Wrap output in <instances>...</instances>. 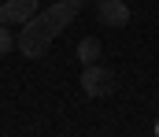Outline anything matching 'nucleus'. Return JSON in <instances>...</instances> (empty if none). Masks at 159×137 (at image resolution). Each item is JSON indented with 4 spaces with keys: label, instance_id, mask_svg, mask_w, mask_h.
<instances>
[{
    "label": "nucleus",
    "instance_id": "7",
    "mask_svg": "<svg viewBox=\"0 0 159 137\" xmlns=\"http://www.w3.org/2000/svg\"><path fill=\"white\" fill-rule=\"evenodd\" d=\"M156 130H159V126H156Z\"/></svg>",
    "mask_w": 159,
    "mask_h": 137
},
{
    "label": "nucleus",
    "instance_id": "3",
    "mask_svg": "<svg viewBox=\"0 0 159 137\" xmlns=\"http://www.w3.org/2000/svg\"><path fill=\"white\" fill-rule=\"evenodd\" d=\"M96 15L104 26H126L129 22V4L126 0H100L96 4Z\"/></svg>",
    "mask_w": 159,
    "mask_h": 137
},
{
    "label": "nucleus",
    "instance_id": "4",
    "mask_svg": "<svg viewBox=\"0 0 159 137\" xmlns=\"http://www.w3.org/2000/svg\"><path fill=\"white\" fill-rule=\"evenodd\" d=\"M37 11V0H4L0 4V22H26L30 15Z\"/></svg>",
    "mask_w": 159,
    "mask_h": 137
},
{
    "label": "nucleus",
    "instance_id": "1",
    "mask_svg": "<svg viewBox=\"0 0 159 137\" xmlns=\"http://www.w3.org/2000/svg\"><path fill=\"white\" fill-rule=\"evenodd\" d=\"M89 0H59V4H52V7H44V11H34L26 22H22V30L15 34L19 37V52L26 56V59H41L48 45L78 19V11L85 7Z\"/></svg>",
    "mask_w": 159,
    "mask_h": 137
},
{
    "label": "nucleus",
    "instance_id": "5",
    "mask_svg": "<svg viewBox=\"0 0 159 137\" xmlns=\"http://www.w3.org/2000/svg\"><path fill=\"white\" fill-rule=\"evenodd\" d=\"M78 59H81V67L96 63V59H100V41H96V37H81L78 41Z\"/></svg>",
    "mask_w": 159,
    "mask_h": 137
},
{
    "label": "nucleus",
    "instance_id": "6",
    "mask_svg": "<svg viewBox=\"0 0 159 137\" xmlns=\"http://www.w3.org/2000/svg\"><path fill=\"white\" fill-rule=\"evenodd\" d=\"M11 48H19V37H15V34H11V30L0 22V56H7Z\"/></svg>",
    "mask_w": 159,
    "mask_h": 137
},
{
    "label": "nucleus",
    "instance_id": "2",
    "mask_svg": "<svg viewBox=\"0 0 159 137\" xmlns=\"http://www.w3.org/2000/svg\"><path fill=\"white\" fill-rule=\"evenodd\" d=\"M81 89H85V96H107V93L115 89V74H111L107 67L89 63V67L81 71Z\"/></svg>",
    "mask_w": 159,
    "mask_h": 137
}]
</instances>
